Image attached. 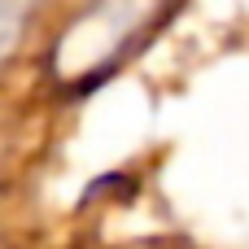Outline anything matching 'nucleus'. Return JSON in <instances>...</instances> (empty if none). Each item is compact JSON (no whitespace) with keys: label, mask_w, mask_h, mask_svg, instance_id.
Wrapping results in <instances>:
<instances>
[{"label":"nucleus","mask_w":249,"mask_h":249,"mask_svg":"<svg viewBox=\"0 0 249 249\" xmlns=\"http://www.w3.org/2000/svg\"><path fill=\"white\" fill-rule=\"evenodd\" d=\"M26 18H31V0H0V66H4V57L18 48Z\"/></svg>","instance_id":"1"}]
</instances>
